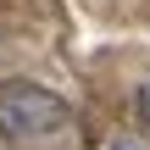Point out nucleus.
Masks as SVG:
<instances>
[{
  "label": "nucleus",
  "instance_id": "nucleus-1",
  "mask_svg": "<svg viewBox=\"0 0 150 150\" xmlns=\"http://www.w3.org/2000/svg\"><path fill=\"white\" fill-rule=\"evenodd\" d=\"M67 122L61 95L39 89V83H0V128L22 134V139H45Z\"/></svg>",
  "mask_w": 150,
  "mask_h": 150
},
{
  "label": "nucleus",
  "instance_id": "nucleus-2",
  "mask_svg": "<svg viewBox=\"0 0 150 150\" xmlns=\"http://www.w3.org/2000/svg\"><path fill=\"white\" fill-rule=\"evenodd\" d=\"M139 122L150 128V83H139Z\"/></svg>",
  "mask_w": 150,
  "mask_h": 150
},
{
  "label": "nucleus",
  "instance_id": "nucleus-3",
  "mask_svg": "<svg viewBox=\"0 0 150 150\" xmlns=\"http://www.w3.org/2000/svg\"><path fill=\"white\" fill-rule=\"evenodd\" d=\"M117 150H134V145H117Z\"/></svg>",
  "mask_w": 150,
  "mask_h": 150
}]
</instances>
